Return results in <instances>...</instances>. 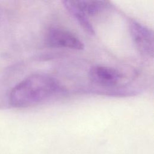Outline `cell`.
I'll return each instance as SVG.
<instances>
[{"instance_id":"cell-3","label":"cell","mask_w":154,"mask_h":154,"mask_svg":"<svg viewBox=\"0 0 154 154\" xmlns=\"http://www.w3.org/2000/svg\"><path fill=\"white\" fill-rule=\"evenodd\" d=\"M48 46L57 48L82 50L84 48L82 42L73 33L65 29L53 28L46 34Z\"/></svg>"},{"instance_id":"cell-2","label":"cell","mask_w":154,"mask_h":154,"mask_svg":"<svg viewBox=\"0 0 154 154\" xmlns=\"http://www.w3.org/2000/svg\"><path fill=\"white\" fill-rule=\"evenodd\" d=\"M129 31L133 42L139 52L148 57L153 56V33L152 29L135 20H131Z\"/></svg>"},{"instance_id":"cell-5","label":"cell","mask_w":154,"mask_h":154,"mask_svg":"<svg viewBox=\"0 0 154 154\" xmlns=\"http://www.w3.org/2000/svg\"><path fill=\"white\" fill-rule=\"evenodd\" d=\"M74 5L87 17L94 16L108 8L110 5L105 1H72Z\"/></svg>"},{"instance_id":"cell-1","label":"cell","mask_w":154,"mask_h":154,"mask_svg":"<svg viewBox=\"0 0 154 154\" xmlns=\"http://www.w3.org/2000/svg\"><path fill=\"white\" fill-rule=\"evenodd\" d=\"M61 90L60 85L54 78L43 74H32L11 89L8 102L14 108H26L46 101Z\"/></svg>"},{"instance_id":"cell-4","label":"cell","mask_w":154,"mask_h":154,"mask_svg":"<svg viewBox=\"0 0 154 154\" xmlns=\"http://www.w3.org/2000/svg\"><path fill=\"white\" fill-rule=\"evenodd\" d=\"M88 77L90 81L96 85L111 87L116 85L122 79L123 75L113 67L96 65L90 68Z\"/></svg>"},{"instance_id":"cell-6","label":"cell","mask_w":154,"mask_h":154,"mask_svg":"<svg viewBox=\"0 0 154 154\" xmlns=\"http://www.w3.org/2000/svg\"><path fill=\"white\" fill-rule=\"evenodd\" d=\"M64 6L67 11L76 20L83 29L90 35H94L95 31L94 28L88 19V17L78 9L73 4L72 1H63Z\"/></svg>"}]
</instances>
